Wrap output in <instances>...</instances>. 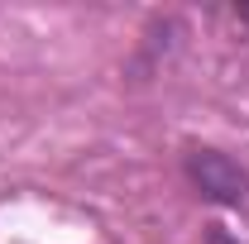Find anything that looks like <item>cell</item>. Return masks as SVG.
Segmentation results:
<instances>
[{
  "mask_svg": "<svg viewBox=\"0 0 249 244\" xmlns=\"http://www.w3.org/2000/svg\"><path fill=\"white\" fill-rule=\"evenodd\" d=\"M187 173H192V182L201 187L206 196H220V201H240L245 187H249V177L216 149H196L187 158Z\"/></svg>",
  "mask_w": 249,
  "mask_h": 244,
  "instance_id": "1",
  "label": "cell"
}]
</instances>
